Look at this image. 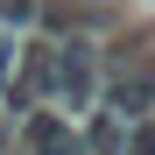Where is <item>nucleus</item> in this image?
Listing matches in <instances>:
<instances>
[{"instance_id":"f03ea898","label":"nucleus","mask_w":155,"mask_h":155,"mask_svg":"<svg viewBox=\"0 0 155 155\" xmlns=\"http://www.w3.org/2000/svg\"><path fill=\"white\" fill-rule=\"evenodd\" d=\"M99 42L92 35H71V42H57V78H49V99L57 106H71V113H92L99 106Z\"/></svg>"},{"instance_id":"0eeeda50","label":"nucleus","mask_w":155,"mask_h":155,"mask_svg":"<svg viewBox=\"0 0 155 155\" xmlns=\"http://www.w3.org/2000/svg\"><path fill=\"white\" fill-rule=\"evenodd\" d=\"M120 155H155V120H134V127H127V148Z\"/></svg>"},{"instance_id":"423d86ee","label":"nucleus","mask_w":155,"mask_h":155,"mask_svg":"<svg viewBox=\"0 0 155 155\" xmlns=\"http://www.w3.org/2000/svg\"><path fill=\"white\" fill-rule=\"evenodd\" d=\"M35 21H42V0H0V28L7 35H35Z\"/></svg>"},{"instance_id":"6e6552de","label":"nucleus","mask_w":155,"mask_h":155,"mask_svg":"<svg viewBox=\"0 0 155 155\" xmlns=\"http://www.w3.org/2000/svg\"><path fill=\"white\" fill-rule=\"evenodd\" d=\"M0 155H14V120H0Z\"/></svg>"},{"instance_id":"f257e3e1","label":"nucleus","mask_w":155,"mask_h":155,"mask_svg":"<svg viewBox=\"0 0 155 155\" xmlns=\"http://www.w3.org/2000/svg\"><path fill=\"white\" fill-rule=\"evenodd\" d=\"M49 78H57V35H21L14 71H7V85H0V99L14 106V120L49 99Z\"/></svg>"},{"instance_id":"7ed1b4c3","label":"nucleus","mask_w":155,"mask_h":155,"mask_svg":"<svg viewBox=\"0 0 155 155\" xmlns=\"http://www.w3.org/2000/svg\"><path fill=\"white\" fill-rule=\"evenodd\" d=\"M99 106H106L120 127L155 120V57H127L113 78H99Z\"/></svg>"},{"instance_id":"20e7f679","label":"nucleus","mask_w":155,"mask_h":155,"mask_svg":"<svg viewBox=\"0 0 155 155\" xmlns=\"http://www.w3.org/2000/svg\"><path fill=\"white\" fill-rule=\"evenodd\" d=\"M14 141L28 148V155H85V141H78V127H71V113H49V106H35V113H21V127H14Z\"/></svg>"},{"instance_id":"39448f33","label":"nucleus","mask_w":155,"mask_h":155,"mask_svg":"<svg viewBox=\"0 0 155 155\" xmlns=\"http://www.w3.org/2000/svg\"><path fill=\"white\" fill-rule=\"evenodd\" d=\"M78 141H85V155H120V148H127V127H120L106 106H92V120H85Z\"/></svg>"}]
</instances>
